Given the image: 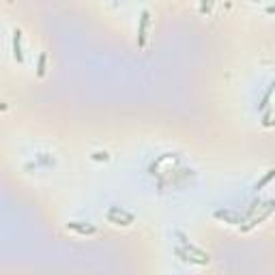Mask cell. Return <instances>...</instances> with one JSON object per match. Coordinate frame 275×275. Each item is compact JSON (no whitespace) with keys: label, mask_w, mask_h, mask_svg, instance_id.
<instances>
[{"label":"cell","mask_w":275,"mask_h":275,"mask_svg":"<svg viewBox=\"0 0 275 275\" xmlns=\"http://www.w3.org/2000/svg\"><path fill=\"white\" fill-rule=\"evenodd\" d=\"M213 2H215V0H202V4H200V13H211Z\"/></svg>","instance_id":"13"},{"label":"cell","mask_w":275,"mask_h":275,"mask_svg":"<svg viewBox=\"0 0 275 275\" xmlns=\"http://www.w3.org/2000/svg\"><path fill=\"white\" fill-rule=\"evenodd\" d=\"M176 238H178L180 245H183V248H185L187 252H192L194 256H198V258H202V260H206V262H211V256H208L206 252H202L200 248H196V245H194V243H190V238H187L183 232H176Z\"/></svg>","instance_id":"5"},{"label":"cell","mask_w":275,"mask_h":275,"mask_svg":"<svg viewBox=\"0 0 275 275\" xmlns=\"http://www.w3.org/2000/svg\"><path fill=\"white\" fill-rule=\"evenodd\" d=\"M106 217H108V222L110 224H114V226H132V224L136 222V215L125 211V208H120V206H110Z\"/></svg>","instance_id":"2"},{"label":"cell","mask_w":275,"mask_h":275,"mask_svg":"<svg viewBox=\"0 0 275 275\" xmlns=\"http://www.w3.org/2000/svg\"><path fill=\"white\" fill-rule=\"evenodd\" d=\"M213 217L224 224H230V226H243V224H248V215L238 213L234 208H215Z\"/></svg>","instance_id":"1"},{"label":"cell","mask_w":275,"mask_h":275,"mask_svg":"<svg viewBox=\"0 0 275 275\" xmlns=\"http://www.w3.org/2000/svg\"><path fill=\"white\" fill-rule=\"evenodd\" d=\"M67 230H74V232L84 234V236L97 232V228L92 226V224H84V222H69V224H67Z\"/></svg>","instance_id":"7"},{"label":"cell","mask_w":275,"mask_h":275,"mask_svg":"<svg viewBox=\"0 0 275 275\" xmlns=\"http://www.w3.org/2000/svg\"><path fill=\"white\" fill-rule=\"evenodd\" d=\"M174 256L180 258L183 262H190V264H208L206 260H202V258H198V256H194L192 252H187L183 245H176V248H174Z\"/></svg>","instance_id":"6"},{"label":"cell","mask_w":275,"mask_h":275,"mask_svg":"<svg viewBox=\"0 0 275 275\" xmlns=\"http://www.w3.org/2000/svg\"><path fill=\"white\" fill-rule=\"evenodd\" d=\"M95 159H108L106 153H95Z\"/></svg>","instance_id":"15"},{"label":"cell","mask_w":275,"mask_h":275,"mask_svg":"<svg viewBox=\"0 0 275 275\" xmlns=\"http://www.w3.org/2000/svg\"><path fill=\"white\" fill-rule=\"evenodd\" d=\"M273 178H275V168H271V170H269V172H266V174H264L262 178H260V180H258V183L254 185V190H252V194H254V196H258V192H262V190H264V187H266V185H269V183H271V180H273Z\"/></svg>","instance_id":"9"},{"label":"cell","mask_w":275,"mask_h":275,"mask_svg":"<svg viewBox=\"0 0 275 275\" xmlns=\"http://www.w3.org/2000/svg\"><path fill=\"white\" fill-rule=\"evenodd\" d=\"M13 58L18 62H24V52H22V30L18 28L13 32Z\"/></svg>","instance_id":"8"},{"label":"cell","mask_w":275,"mask_h":275,"mask_svg":"<svg viewBox=\"0 0 275 275\" xmlns=\"http://www.w3.org/2000/svg\"><path fill=\"white\" fill-rule=\"evenodd\" d=\"M148 24H150V13L144 9L138 18V46L144 48L146 46V37H148Z\"/></svg>","instance_id":"4"},{"label":"cell","mask_w":275,"mask_h":275,"mask_svg":"<svg viewBox=\"0 0 275 275\" xmlns=\"http://www.w3.org/2000/svg\"><path fill=\"white\" fill-rule=\"evenodd\" d=\"M46 60H48V54L41 52V54H39V60H37V76H39V78L46 76Z\"/></svg>","instance_id":"12"},{"label":"cell","mask_w":275,"mask_h":275,"mask_svg":"<svg viewBox=\"0 0 275 275\" xmlns=\"http://www.w3.org/2000/svg\"><path fill=\"white\" fill-rule=\"evenodd\" d=\"M275 211V200H266V202H262V204H260V213L256 211L254 213V217H252V220L245 224V226H241V230L243 232H248V230H252V228H256L258 224H262L266 217H269L271 213Z\"/></svg>","instance_id":"3"},{"label":"cell","mask_w":275,"mask_h":275,"mask_svg":"<svg viewBox=\"0 0 275 275\" xmlns=\"http://www.w3.org/2000/svg\"><path fill=\"white\" fill-rule=\"evenodd\" d=\"M266 13H269V16H275V4H271V6H266Z\"/></svg>","instance_id":"14"},{"label":"cell","mask_w":275,"mask_h":275,"mask_svg":"<svg viewBox=\"0 0 275 275\" xmlns=\"http://www.w3.org/2000/svg\"><path fill=\"white\" fill-rule=\"evenodd\" d=\"M273 92H275V82H271V84H269V90H266V92H264V97H262V101H260V104H258V112H260V114H262V112H266V110H269Z\"/></svg>","instance_id":"10"},{"label":"cell","mask_w":275,"mask_h":275,"mask_svg":"<svg viewBox=\"0 0 275 275\" xmlns=\"http://www.w3.org/2000/svg\"><path fill=\"white\" fill-rule=\"evenodd\" d=\"M43 166H54V157L52 155H39V162H32V164H26V170H37V168H43Z\"/></svg>","instance_id":"11"}]
</instances>
